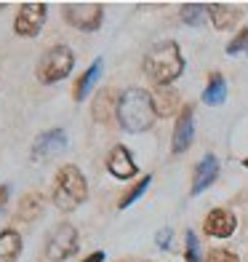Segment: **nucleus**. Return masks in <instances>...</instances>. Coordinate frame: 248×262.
Masks as SVG:
<instances>
[{"mask_svg":"<svg viewBox=\"0 0 248 262\" xmlns=\"http://www.w3.org/2000/svg\"><path fill=\"white\" fill-rule=\"evenodd\" d=\"M117 123L128 134H141L147 131L158 118L155 102H152V94L144 89H128L120 94L117 99Z\"/></svg>","mask_w":248,"mask_h":262,"instance_id":"nucleus-1","label":"nucleus"},{"mask_svg":"<svg viewBox=\"0 0 248 262\" xmlns=\"http://www.w3.org/2000/svg\"><path fill=\"white\" fill-rule=\"evenodd\" d=\"M144 73L152 78L160 89L171 86V83L184 73V56L176 40H163L158 46H152L144 56Z\"/></svg>","mask_w":248,"mask_h":262,"instance_id":"nucleus-2","label":"nucleus"},{"mask_svg":"<svg viewBox=\"0 0 248 262\" xmlns=\"http://www.w3.org/2000/svg\"><path fill=\"white\" fill-rule=\"evenodd\" d=\"M88 198V182L78 166H62L54 182V204L62 211H75Z\"/></svg>","mask_w":248,"mask_h":262,"instance_id":"nucleus-3","label":"nucleus"},{"mask_svg":"<svg viewBox=\"0 0 248 262\" xmlns=\"http://www.w3.org/2000/svg\"><path fill=\"white\" fill-rule=\"evenodd\" d=\"M75 67V54L69 46H54L43 54L38 64V80L40 83H59L64 80Z\"/></svg>","mask_w":248,"mask_h":262,"instance_id":"nucleus-4","label":"nucleus"},{"mask_svg":"<svg viewBox=\"0 0 248 262\" xmlns=\"http://www.w3.org/2000/svg\"><path fill=\"white\" fill-rule=\"evenodd\" d=\"M62 16L67 25H72L80 32H96L104 19V6L102 3H64Z\"/></svg>","mask_w":248,"mask_h":262,"instance_id":"nucleus-5","label":"nucleus"},{"mask_svg":"<svg viewBox=\"0 0 248 262\" xmlns=\"http://www.w3.org/2000/svg\"><path fill=\"white\" fill-rule=\"evenodd\" d=\"M75 252H78V230L67 222L56 225L54 233L48 235V241H45V257L51 262H64Z\"/></svg>","mask_w":248,"mask_h":262,"instance_id":"nucleus-6","label":"nucleus"},{"mask_svg":"<svg viewBox=\"0 0 248 262\" xmlns=\"http://www.w3.org/2000/svg\"><path fill=\"white\" fill-rule=\"evenodd\" d=\"M45 16H48V6L38 3V0H30L19 8V14L14 19V32L19 38H38V32L45 25Z\"/></svg>","mask_w":248,"mask_h":262,"instance_id":"nucleus-7","label":"nucleus"},{"mask_svg":"<svg viewBox=\"0 0 248 262\" xmlns=\"http://www.w3.org/2000/svg\"><path fill=\"white\" fill-rule=\"evenodd\" d=\"M67 150V131L64 128H48L32 142V161H51L59 152Z\"/></svg>","mask_w":248,"mask_h":262,"instance_id":"nucleus-8","label":"nucleus"},{"mask_svg":"<svg viewBox=\"0 0 248 262\" xmlns=\"http://www.w3.org/2000/svg\"><path fill=\"white\" fill-rule=\"evenodd\" d=\"M192 137H195V113H192V107L187 104V107H182L179 118H176L171 150L176 152V156L187 152V150H190V145H192Z\"/></svg>","mask_w":248,"mask_h":262,"instance_id":"nucleus-9","label":"nucleus"},{"mask_svg":"<svg viewBox=\"0 0 248 262\" xmlns=\"http://www.w3.org/2000/svg\"><path fill=\"white\" fill-rule=\"evenodd\" d=\"M107 169H110V174L115 177V180H131V177H136L139 166L134 163L131 150L117 145V147H112L110 158H107Z\"/></svg>","mask_w":248,"mask_h":262,"instance_id":"nucleus-10","label":"nucleus"},{"mask_svg":"<svg viewBox=\"0 0 248 262\" xmlns=\"http://www.w3.org/2000/svg\"><path fill=\"white\" fill-rule=\"evenodd\" d=\"M203 228L214 238H230L235 233V228H238V220H235V214L227 211V209H214V211H208Z\"/></svg>","mask_w":248,"mask_h":262,"instance_id":"nucleus-11","label":"nucleus"},{"mask_svg":"<svg viewBox=\"0 0 248 262\" xmlns=\"http://www.w3.org/2000/svg\"><path fill=\"white\" fill-rule=\"evenodd\" d=\"M216 177H219V161H216V156H211V152H206L203 161H200V163H197V169H195L192 195H200L203 190H208L211 185L216 182Z\"/></svg>","mask_w":248,"mask_h":262,"instance_id":"nucleus-12","label":"nucleus"},{"mask_svg":"<svg viewBox=\"0 0 248 262\" xmlns=\"http://www.w3.org/2000/svg\"><path fill=\"white\" fill-rule=\"evenodd\" d=\"M102 70H104V59H93V64L83 73V78L78 80V86H75V102H86L91 89L96 86V80L102 78Z\"/></svg>","mask_w":248,"mask_h":262,"instance_id":"nucleus-13","label":"nucleus"},{"mask_svg":"<svg viewBox=\"0 0 248 262\" xmlns=\"http://www.w3.org/2000/svg\"><path fill=\"white\" fill-rule=\"evenodd\" d=\"M208 16L216 30H232L240 19V11L232 6H224V3H214V6H208Z\"/></svg>","mask_w":248,"mask_h":262,"instance_id":"nucleus-14","label":"nucleus"},{"mask_svg":"<svg viewBox=\"0 0 248 262\" xmlns=\"http://www.w3.org/2000/svg\"><path fill=\"white\" fill-rule=\"evenodd\" d=\"M21 254V235L19 230L8 228L0 233V262H16Z\"/></svg>","mask_w":248,"mask_h":262,"instance_id":"nucleus-15","label":"nucleus"},{"mask_svg":"<svg viewBox=\"0 0 248 262\" xmlns=\"http://www.w3.org/2000/svg\"><path fill=\"white\" fill-rule=\"evenodd\" d=\"M43 214V195L38 193H27L24 198H21V204H19V211H16V217L21 222H35Z\"/></svg>","mask_w":248,"mask_h":262,"instance_id":"nucleus-16","label":"nucleus"},{"mask_svg":"<svg viewBox=\"0 0 248 262\" xmlns=\"http://www.w3.org/2000/svg\"><path fill=\"white\" fill-rule=\"evenodd\" d=\"M224 99H227V80L216 73V75H211L208 86H206V91H203V102H206L208 107H216V104H221Z\"/></svg>","mask_w":248,"mask_h":262,"instance_id":"nucleus-17","label":"nucleus"},{"mask_svg":"<svg viewBox=\"0 0 248 262\" xmlns=\"http://www.w3.org/2000/svg\"><path fill=\"white\" fill-rule=\"evenodd\" d=\"M112 110L117 113V102L112 99V91H99L96 99H93V118L96 121H107Z\"/></svg>","mask_w":248,"mask_h":262,"instance_id":"nucleus-18","label":"nucleus"},{"mask_svg":"<svg viewBox=\"0 0 248 262\" xmlns=\"http://www.w3.org/2000/svg\"><path fill=\"white\" fill-rule=\"evenodd\" d=\"M206 11H208V6H203V3H184L179 8V16H182L184 25L200 27V25H203V19H206Z\"/></svg>","mask_w":248,"mask_h":262,"instance_id":"nucleus-19","label":"nucleus"},{"mask_svg":"<svg viewBox=\"0 0 248 262\" xmlns=\"http://www.w3.org/2000/svg\"><path fill=\"white\" fill-rule=\"evenodd\" d=\"M152 102H155L158 115H171L173 113V104H176V94L168 91V89H160L158 94H152Z\"/></svg>","mask_w":248,"mask_h":262,"instance_id":"nucleus-20","label":"nucleus"},{"mask_svg":"<svg viewBox=\"0 0 248 262\" xmlns=\"http://www.w3.org/2000/svg\"><path fill=\"white\" fill-rule=\"evenodd\" d=\"M150 185H152V177H150V174H147V177H141V180H139V182H136V185H134V187L128 190L126 195H123V201H120V209H128V206L134 204V201H139L141 195L147 193V187H150Z\"/></svg>","mask_w":248,"mask_h":262,"instance_id":"nucleus-21","label":"nucleus"},{"mask_svg":"<svg viewBox=\"0 0 248 262\" xmlns=\"http://www.w3.org/2000/svg\"><path fill=\"white\" fill-rule=\"evenodd\" d=\"M240 51H248V27L245 30H240L235 38L227 43V54L230 56H235V54H240Z\"/></svg>","mask_w":248,"mask_h":262,"instance_id":"nucleus-22","label":"nucleus"},{"mask_svg":"<svg viewBox=\"0 0 248 262\" xmlns=\"http://www.w3.org/2000/svg\"><path fill=\"white\" fill-rule=\"evenodd\" d=\"M184 241H187V252H184L187 262H200V244H197V235H195L192 230H187Z\"/></svg>","mask_w":248,"mask_h":262,"instance_id":"nucleus-23","label":"nucleus"},{"mask_svg":"<svg viewBox=\"0 0 248 262\" xmlns=\"http://www.w3.org/2000/svg\"><path fill=\"white\" fill-rule=\"evenodd\" d=\"M206 262H240V259L235 252H230V249H211Z\"/></svg>","mask_w":248,"mask_h":262,"instance_id":"nucleus-24","label":"nucleus"},{"mask_svg":"<svg viewBox=\"0 0 248 262\" xmlns=\"http://www.w3.org/2000/svg\"><path fill=\"white\" fill-rule=\"evenodd\" d=\"M171 238H173V230H171V228H163V230H160V233L155 235V244H158L160 249H168Z\"/></svg>","mask_w":248,"mask_h":262,"instance_id":"nucleus-25","label":"nucleus"},{"mask_svg":"<svg viewBox=\"0 0 248 262\" xmlns=\"http://www.w3.org/2000/svg\"><path fill=\"white\" fill-rule=\"evenodd\" d=\"M83 262H104V252H93V254H88Z\"/></svg>","mask_w":248,"mask_h":262,"instance_id":"nucleus-26","label":"nucleus"},{"mask_svg":"<svg viewBox=\"0 0 248 262\" xmlns=\"http://www.w3.org/2000/svg\"><path fill=\"white\" fill-rule=\"evenodd\" d=\"M6 198H8V187H0V204H3Z\"/></svg>","mask_w":248,"mask_h":262,"instance_id":"nucleus-27","label":"nucleus"},{"mask_svg":"<svg viewBox=\"0 0 248 262\" xmlns=\"http://www.w3.org/2000/svg\"><path fill=\"white\" fill-rule=\"evenodd\" d=\"M243 166H245V169H248V158H245V161H243Z\"/></svg>","mask_w":248,"mask_h":262,"instance_id":"nucleus-28","label":"nucleus"}]
</instances>
